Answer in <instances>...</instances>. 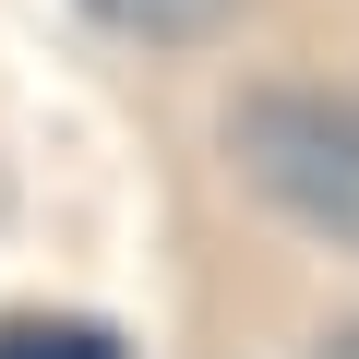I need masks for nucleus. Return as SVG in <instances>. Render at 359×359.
Returning a JSON list of instances; mask_svg holds the SVG:
<instances>
[{"instance_id": "f257e3e1", "label": "nucleus", "mask_w": 359, "mask_h": 359, "mask_svg": "<svg viewBox=\"0 0 359 359\" xmlns=\"http://www.w3.org/2000/svg\"><path fill=\"white\" fill-rule=\"evenodd\" d=\"M228 156H240V180L276 216H299V228L359 252V96H335V84H252L228 108Z\"/></svg>"}, {"instance_id": "7ed1b4c3", "label": "nucleus", "mask_w": 359, "mask_h": 359, "mask_svg": "<svg viewBox=\"0 0 359 359\" xmlns=\"http://www.w3.org/2000/svg\"><path fill=\"white\" fill-rule=\"evenodd\" d=\"M108 25H132V36H216L228 25V0H96Z\"/></svg>"}, {"instance_id": "f03ea898", "label": "nucleus", "mask_w": 359, "mask_h": 359, "mask_svg": "<svg viewBox=\"0 0 359 359\" xmlns=\"http://www.w3.org/2000/svg\"><path fill=\"white\" fill-rule=\"evenodd\" d=\"M0 359H120V335L84 311H0Z\"/></svg>"}, {"instance_id": "20e7f679", "label": "nucleus", "mask_w": 359, "mask_h": 359, "mask_svg": "<svg viewBox=\"0 0 359 359\" xmlns=\"http://www.w3.org/2000/svg\"><path fill=\"white\" fill-rule=\"evenodd\" d=\"M323 359H359V323H335V335H323Z\"/></svg>"}]
</instances>
